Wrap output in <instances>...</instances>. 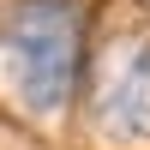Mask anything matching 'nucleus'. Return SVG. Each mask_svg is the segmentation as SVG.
<instances>
[{
  "label": "nucleus",
  "mask_w": 150,
  "mask_h": 150,
  "mask_svg": "<svg viewBox=\"0 0 150 150\" xmlns=\"http://www.w3.org/2000/svg\"><path fill=\"white\" fill-rule=\"evenodd\" d=\"M0 60L30 114H60L78 90V60H84L78 0H12L0 18Z\"/></svg>",
  "instance_id": "1"
},
{
  "label": "nucleus",
  "mask_w": 150,
  "mask_h": 150,
  "mask_svg": "<svg viewBox=\"0 0 150 150\" xmlns=\"http://www.w3.org/2000/svg\"><path fill=\"white\" fill-rule=\"evenodd\" d=\"M96 114H102V126L120 132V138H144L150 132V36L132 42L126 54L114 60L102 96H96Z\"/></svg>",
  "instance_id": "2"
}]
</instances>
